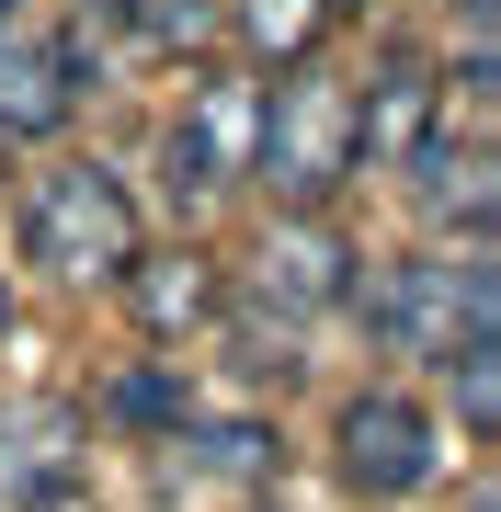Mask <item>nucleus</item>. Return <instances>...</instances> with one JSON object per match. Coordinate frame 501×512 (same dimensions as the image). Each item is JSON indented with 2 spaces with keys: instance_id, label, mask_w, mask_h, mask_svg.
<instances>
[{
  "instance_id": "f257e3e1",
  "label": "nucleus",
  "mask_w": 501,
  "mask_h": 512,
  "mask_svg": "<svg viewBox=\"0 0 501 512\" xmlns=\"http://www.w3.org/2000/svg\"><path fill=\"white\" fill-rule=\"evenodd\" d=\"M251 183L285 217H331L342 183H365V137H353V80L331 69H285L262 80V126H251Z\"/></svg>"
},
{
  "instance_id": "9b49d317",
  "label": "nucleus",
  "mask_w": 501,
  "mask_h": 512,
  "mask_svg": "<svg viewBox=\"0 0 501 512\" xmlns=\"http://www.w3.org/2000/svg\"><path fill=\"white\" fill-rule=\"evenodd\" d=\"M399 171H410V194H422V217H433V228H445V217H467V239H490V148H479V137L456 148L445 126H433Z\"/></svg>"
},
{
  "instance_id": "2eb2a0df",
  "label": "nucleus",
  "mask_w": 501,
  "mask_h": 512,
  "mask_svg": "<svg viewBox=\"0 0 501 512\" xmlns=\"http://www.w3.org/2000/svg\"><path fill=\"white\" fill-rule=\"evenodd\" d=\"M194 456L217 467V478H262V467H274V433H251V421H217V433H194Z\"/></svg>"
},
{
  "instance_id": "0eeeda50",
  "label": "nucleus",
  "mask_w": 501,
  "mask_h": 512,
  "mask_svg": "<svg viewBox=\"0 0 501 512\" xmlns=\"http://www.w3.org/2000/svg\"><path fill=\"white\" fill-rule=\"evenodd\" d=\"M251 126H262V80L251 69H205L183 114H171L160 160H171V194H228L251 183Z\"/></svg>"
},
{
  "instance_id": "1a4fd4ad",
  "label": "nucleus",
  "mask_w": 501,
  "mask_h": 512,
  "mask_svg": "<svg viewBox=\"0 0 501 512\" xmlns=\"http://www.w3.org/2000/svg\"><path fill=\"white\" fill-rule=\"evenodd\" d=\"M433 126H445V80H433L422 57H388V69L353 92V137H365V171H399Z\"/></svg>"
},
{
  "instance_id": "6e6552de",
  "label": "nucleus",
  "mask_w": 501,
  "mask_h": 512,
  "mask_svg": "<svg viewBox=\"0 0 501 512\" xmlns=\"http://www.w3.org/2000/svg\"><path fill=\"white\" fill-rule=\"evenodd\" d=\"M0 490H12L23 512H69L80 490H92V421H80L69 399L0 410Z\"/></svg>"
},
{
  "instance_id": "dca6fc26",
  "label": "nucleus",
  "mask_w": 501,
  "mask_h": 512,
  "mask_svg": "<svg viewBox=\"0 0 501 512\" xmlns=\"http://www.w3.org/2000/svg\"><path fill=\"white\" fill-rule=\"evenodd\" d=\"M490 353H501V330H490V342H467L456 365H445V376H456V410H467V433H490V410H501V376H490Z\"/></svg>"
},
{
  "instance_id": "39448f33",
  "label": "nucleus",
  "mask_w": 501,
  "mask_h": 512,
  "mask_svg": "<svg viewBox=\"0 0 501 512\" xmlns=\"http://www.w3.org/2000/svg\"><path fill=\"white\" fill-rule=\"evenodd\" d=\"M342 490H365V501H422L433 478L456 467V433L433 421L410 387H365V399H342Z\"/></svg>"
},
{
  "instance_id": "a211bd4d",
  "label": "nucleus",
  "mask_w": 501,
  "mask_h": 512,
  "mask_svg": "<svg viewBox=\"0 0 501 512\" xmlns=\"http://www.w3.org/2000/svg\"><path fill=\"white\" fill-rule=\"evenodd\" d=\"M0 342H12V285H0Z\"/></svg>"
},
{
  "instance_id": "f8f14e48",
  "label": "nucleus",
  "mask_w": 501,
  "mask_h": 512,
  "mask_svg": "<svg viewBox=\"0 0 501 512\" xmlns=\"http://www.w3.org/2000/svg\"><path fill=\"white\" fill-rule=\"evenodd\" d=\"M217 23H240V46H251V57H274V69H308V57L331 46L342 0H228Z\"/></svg>"
},
{
  "instance_id": "f03ea898",
  "label": "nucleus",
  "mask_w": 501,
  "mask_h": 512,
  "mask_svg": "<svg viewBox=\"0 0 501 512\" xmlns=\"http://www.w3.org/2000/svg\"><path fill=\"white\" fill-rule=\"evenodd\" d=\"M12 228H23V262L46 285H126V262L149 251V217H137L126 171H103V160H46L23 183Z\"/></svg>"
},
{
  "instance_id": "20e7f679",
  "label": "nucleus",
  "mask_w": 501,
  "mask_h": 512,
  "mask_svg": "<svg viewBox=\"0 0 501 512\" xmlns=\"http://www.w3.org/2000/svg\"><path fill=\"white\" fill-rule=\"evenodd\" d=\"M331 308H353V239L331 217H274L251 274H240V342H274L262 365H297L285 342L308 319H331Z\"/></svg>"
},
{
  "instance_id": "7ed1b4c3",
  "label": "nucleus",
  "mask_w": 501,
  "mask_h": 512,
  "mask_svg": "<svg viewBox=\"0 0 501 512\" xmlns=\"http://www.w3.org/2000/svg\"><path fill=\"white\" fill-rule=\"evenodd\" d=\"M376 319V342L399 353V365H433L445 376L467 342H490L501 330V274H490V239H456V251H410L388 262V285H353Z\"/></svg>"
},
{
  "instance_id": "9d476101",
  "label": "nucleus",
  "mask_w": 501,
  "mask_h": 512,
  "mask_svg": "<svg viewBox=\"0 0 501 512\" xmlns=\"http://www.w3.org/2000/svg\"><path fill=\"white\" fill-rule=\"evenodd\" d=\"M126 308H137L149 342H183V330H205V319L228 308V274L205 251H137L126 262Z\"/></svg>"
},
{
  "instance_id": "423d86ee",
  "label": "nucleus",
  "mask_w": 501,
  "mask_h": 512,
  "mask_svg": "<svg viewBox=\"0 0 501 512\" xmlns=\"http://www.w3.org/2000/svg\"><path fill=\"white\" fill-rule=\"evenodd\" d=\"M80 92H92V35L0 12V137H57L80 114Z\"/></svg>"
},
{
  "instance_id": "4468645a",
  "label": "nucleus",
  "mask_w": 501,
  "mask_h": 512,
  "mask_svg": "<svg viewBox=\"0 0 501 512\" xmlns=\"http://www.w3.org/2000/svg\"><path fill=\"white\" fill-rule=\"evenodd\" d=\"M114 421H137V433H183V387H171L160 365L126 376V387H114Z\"/></svg>"
},
{
  "instance_id": "f3484780",
  "label": "nucleus",
  "mask_w": 501,
  "mask_h": 512,
  "mask_svg": "<svg viewBox=\"0 0 501 512\" xmlns=\"http://www.w3.org/2000/svg\"><path fill=\"white\" fill-rule=\"evenodd\" d=\"M456 12H467V35H490V0H456Z\"/></svg>"
},
{
  "instance_id": "6ab92c4d",
  "label": "nucleus",
  "mask_w": 501,
  "mask_h": 512,
  "mask_svg": "<svg viewBox=\"0 0 501 512\" xmlns=\"http://www.w3.org/2000/svg\"><path fill=\"white\" fill-rule=\"evenodd\" d=\"M103 12H126V0H103Z\"/></svg>"
},
{
  "instance_id": "ddd939ff",
  "label": "nucleus",
  "mask_w": 501,
  "mask_h": 512,
  "mask_svg": "<svg viewBox=\"0 0 501 512\" xmlns=\"http://www.w3.org/2000/svg\"><path fill=\"white\" fill-rule=\"evenodd\" d=\"M217 12H228V0H126V23H137L149 46H194V35H217Z\"/></svg>"
}]
</instances>
